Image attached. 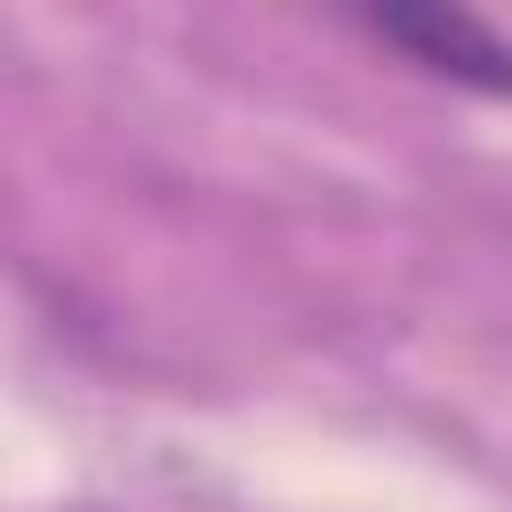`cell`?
Segmentation results:
<instances>
[{
  "mask_svg": "<svg viewBox=\"0 0 512 512\" xmlns=\"http://www.w3.org/2000/svg\"><path fill=\"white\" fill-rule=\"evenodd\" d=\"M352 32H368L376 48H392L400 64L448 80V88H472V96H496L512 104V40L496 24H480L472 8H360Z\"/></svg>",
  "mask_w": 512,
  "mask_h": 512,
  "instance_id": "1",
  "label": "cell"
}]
</instances>
